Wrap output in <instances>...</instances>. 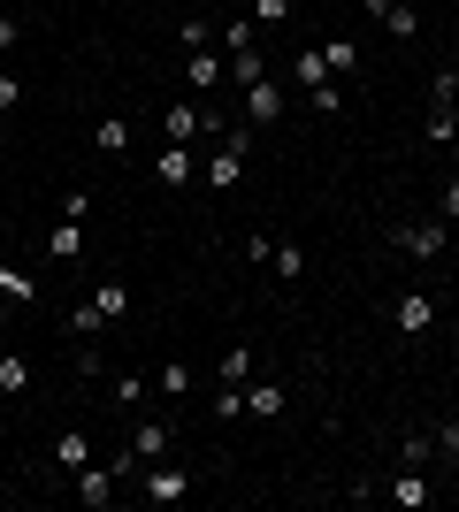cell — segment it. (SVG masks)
Masks as SVG:
<instances>
[{"mask_svg":"<svg viewBox=\"0 0 459 512\" xmlns=\"http://www.w3.org/2000/svg\"><path fill=\"white\" fill-rule=\"evenodd\" d=\"M245 153H253V130H245V123H222V138L207 146V161H199V184H238V176H245Z\"/></svg>","mask_w":459,"mask_h":512,"instance_id":"1","label":"cell"},{"mask_svg":"<svg viewBox=\"0 0 459 512\" xmlns=\"http://www.w3.org/2000/svg\"><path fill=\"white\" fill-rule=\"evenodd\" d=\"M138 490H146V505H184V497H192V474L176 467V459H153V467L138 474Z\"/></svg>","mask_w":459,"mask_h":512,"instance_id":"2","label":"cell"},{"mask_svg":"<svg viewBox=\"0 0 459 512\" xmlns=\"http://www.w3.org/2000/svg\"><path fill=\"white\" fill-rule=\"evenodd\" d=\"M391 329L398 337H429V329H437V299H429V291H406V299L391 306Z\"/></svg>","mask_w":459,"mask_h":512,"instance_id":"3","label":"cell"},{"mask_svg":"<svg viewBox=\"0 0 459 512\" xmlns=\"http://www.w3.org/2000/svg\"><path fill=\"white\" fill-rule=\"evenodd\" d=\"M444 245H452L444 222H406V230H398V253L406 260H444Z\"/></svg>","mask_w":459,"mask_h":512,"instance_id":"4","label":"cell"},{"mask_svg":"<svg viewBox=\"0 0 459 512\" xmlns=\"http://www.w3.org/2000/svg\"><path fill=\"white\" fill-rule=\"evenodd\" d=\"M161 130H169V146H192V138H207V130H222V123H215V115H199L192 100H169V123H161Z\"/></svg>","mask_w":459,"mask_h":512,"instance_id":"5","label":"cell"},{"mask_svg":"<svg viewBox=\"0 0 459 512\" xmlns=\"http://www.w3.org/2000/svg\"><path fill=\"white\" fill-rule=\"evenodd\" d=\"M383 497H391L398 512H421V505H429L437 490H429V474H421V467H398L391 482H383Z\"/></svg>","mask_w":459,"mask_h":512,"instance_id":"6","label":"cell"},{"mask_svg":"<svg viewBox=\"0 0 459 512\" xmlns=\"http://www.w3.org/2000/svg\"><path fill=\"white\" fill-rule=\"evenodd\" d=\"M284 100H291V92L276 85V77H261V85H245V123H276V115H284Z\"/></svg>","mask_w":459,"mask_h":512,"instance_id":"7","label":"cell"},{"mask_svg":"<svg viewBox=\"0 0 459 512\" xmlns=\"http://www.w3.org/2000/svg\"><path fill=\"white\" fill-rule=\"evenodd\" d=\"M184 85L192 92H222V54L215 46H192V54H184Z\"/></svg>","mask_w":459,"mask_h":512,"instance_id":"8","label":"cell"},{"mask_svg":"<svg viewBox=\"0 0 459 512\" xmlns=\"http://www.w3.org/2000/svg\"><path fill=\"white\" fill-rule=\"evenodd\" d=\"M169 436H176V428H161V421H138V428H131V459H138V474H146L153 459H169Z\"/></svg>","mask_w":459,"mask_h":512,"instance_id":"9","label":"cell"},{"mask_svg":"<svg viewBox=\"0 0 459 512\" xmlns=\"http://www.w3.org/2000/svg\"><path fill=\"white\" fill-rule=\"evenodd\" d=\"M153 176H161V184H199V153H192V146H161Z\"/></svg>","mask_w":459,"mask_h":512,"instance_id":"10","label":"cell"},{"mask_svg":"<svg viewBox=\"0 0 459 512\" xmlns=\"http://www.w3.org/2000/svg\"><path fill=\"white\" fill-rule=\"evenodd\" d=\"M54 459H62V474H85L92 467V436L85 428H62V436H54Z\"/></svg>","mask_w":459,"mask_h":512,"instance_id":"11","label":"cell"},{"mask_svg":"<svg viewBox=\"0 0 459 512\" xmlns=\"http://www.w3.org/2000/svg\"><path fill=\"white\" fill-rule=\"evenodd\" d=\"M291 85H299V92L329 85V54H322V46H306V54H291Z\"/></svg>","mask_w":459,"mask_h":512,"instance_id":"12","label":"cell"},{"mask_svg":"<svg viewBox=\"0 0 459 512\" xmlns=\"http://www.w3.org/2000/svg\"><path fill=\"white\" fill-rule=\"evenodd\" d=\"M245 413H253V421H276V413H284V383H245Z\"/></svg>","mask_w":459,"mask_h":512,"instance_id":"13","label":"cell"},{"mask_svg":"<svg viewBox=\"0 0 459 512\" xmlns=\"http://www.w3.org/2000/svg\"><path fill=\"white\" fill-rule=\"evenodd\" d=\"M115 497V467H85L77 474V505H108Z\"/></svg>","mask_w":459,"mask_h":512,"instance_id":"14","label":"cell"},{"mask_svg":"<svg viewBox=\"0 0 459 512\" xmlns=\"http://www.w3.org/2000/svg\"><path fill=\"white\" fill-rule=\"evenodd\" d=\"M253 344H230V352H222V367H215V383H253Z\"/></svg>","mask_w":459,"mask_h":512,"instance_id":"15","label":"cell"},{"mask_svg":"<svg viewBox=\"0 0 459 512\" xmlns=\"http://www.w3.org/2000/svg\"><path fill=\"white\" fill-rule=\"evenodd\" d=\"M46 253H54V260H77V253H85V222H77V214H62V230L46 237Z\"/></svg>","mask_w":459,"mask_h":512,"instance_id":"16","label":"cell"},{"mask_svg":"<svg viewBox=\"0 0 459 512\" xmlns=\"http://www.w3.org/2000/svg\"><path fill=\"white\" fill-rule=\"evenodd\" d=\"M23 390H31V360L0 352V398H23Z\"/></svg>","mask_w":459,"mask_h":512,"instance_id":"17","label":"cell"},{"mask_svg":"<svg viewBox=\"0 0 459 512\" xmlns=\"http://www.w3.org/2000/svg\"><path fill=\"white\" fill-rule=\"evenodd\" d=\"M153 398H192V367H161V375H153Z\"/></svg>","mask_w":459,"mask_h":512,"instance_id":"18","label":"cell"},{"mask_svg":"<svg viewBox=\"0 0 459 512\" xmlns=\"http://www.w3.org/2000/svg\"><path fill=\"white\" fill-rule=\"evenodd\" d=\"M215 421H245V383H215Z\"/></svg>","mask_w":459,"mask_h":512,"instance_id":"19","label":"cell"},{"mask_svg":"<svg viewBox=\"0 0 459 512\" xmlns=\"http://www.w3.org/2000/svg\"><path fill=\"white\" fill-rule=\"evenodd\" d=\"M238 54H261V23L253 16H230V62H238Z\"/></svg>","mask_w":459,"mask_h":512,"instance_id":"20","label":"cell"},{"mask_svg":"<svg viewBox=\"0 0 459 512\" xmlns=\"http://www.w3.org/2000/svg\"><path fill=\"white\" fill-rule=\"evenodd\" d=\"M100 329H108V314H100V299L69 306V337H100Z\"/></svg>","mask_w":459,"mask_h":512,"instance_id":"21","label":"cell"},{"mask_svg":"<svg viewBox=\"0 0 459 512\" xmlns=\"http://www.w3.org/2000/svg\"><path fill=\"white\" fill-rule=\"evenodd\" d=\"M322 54H329V77H360V46L352 39H329Z\"/></svg>","mask_w":459,"mask_h":512,"instance_id":"22","label":"cell"},{"mask_svg":"<svg viewBox=\"0 0 459 512\" xmlns=\"http://www.w3.org/2000/svg\"><path fill=\"white\" fill-rule=\"evenodd\" d=\"M92 299H100V314H108V329H115V321H123V314H131V291H123V283H100V291H92Z\"/></svg>","mask_w":459,"mask_h":512,"instance_id":"23","label":"cell"},{"mask_svg":"<svg viewBox=\"0 0 459 512\" xmlns=\"http://www.w3.org/2000/svg\"><path fill=\"white\" fill-rule=\"evenodd\" d=\"M421 130H429V146H452V138H459V107H429V123H421Z\"/></svg>","mask_w":459,"mask_h":512,"instance_id":"24","label":"cell"},{"mask_svg":"<svg viewBox=\"0 0 459 512\" xmlns=\"http://www.w3.org/2000/svg\"><path fill=\"white\" fill-rule=\"evenodd\" d=\"M268 268H276L284 283H299V276H306V245H276V253H268Z\"/></svg>","mask_w":459,"mask_h":512,"instance_id":"25","label":"cell"},{"mask_svg":"<svg viewBox=\"0 0 459 512\" xmlns=\"http://www.w3.org/2000/svg\"><path fill=\"white\" fill-rule=\"evenodd\" d=\"M429 459H437V428H429V436H406V444H398V467H429Z\"/></svg>","mask_w":459,"mask_h":512,"instance_id":"26","label":"cell"},{"mask_svg":"<svg viewBox=\"0 0 459 512\" xmlns=\"http://www.w3.org/2000/svg\"><path fill=\"white\" fill-rule=\"evenodd\" d=\"M146 398H153V383H146V375H115V406H146Z\"/></svg>","mask_w":459,"mask_h":512,"instance_id":"27","label":"cell"},{"mask_svg":"<svg viewBox=\"0 0 459 512\" xmlns=\"http://www.w3.org/2000/svg\"><path fill=\"white\" fill-rule=\"evenodd\" d=\"M383 23H391V39H414V31H421V8H414V0H391V16H383Z\"/></svg>","mask_w":459,"mask_h":512,"instance_id":"28","label":"cell"},{"mask_svg":"<svg viewBox=\"0 0 459 512\" xmlns=\"http://www.w3.org/2000/svg\"><path fill=\"white\" fill-rule=\"evenodd\" d=\"M92 146H100V153H131V123H115V115H108V123L92 130Z\"/></svg>","mask_w":459,"mask_h":512,"instance_id":"29","label":"cell"},{"mask_svg":"<svg viewBox=\"0 0 459 512\" xmlns=\"http://www.w3.org/2000/svg\"><path fill=\"white\" fill-rule=\"evenodd\" d=\"M306 100H314V115H337V107H345V85L329 77V85H314V92H306Z\"/></svg>","mask_w":459,"mask_h":512,"instance_id":"30","label":"cell"},{"mask_svg":"<svg viewBox=\"0 0 459 512\" xmlns=\"http://www.w3.org/2000/svg\"><path fill=\"white\" fill-rule=\"evenodd\" d=\"M245 16H253V23H261V31H268V23H291V0H253Z\"/></svg>","mask_w":459,"mask_h":512,"instance_id":"31","label":"cell"},{"mask_svg":"<svg viewBox=\"0 0 459 512\" xmlns=\"http://www.w3.org/2000/svg\"><path fill=\"white\" fill-rule=\"evenodd\" d=\"M16 107H23V77H16V69H0V115H16Z\"/></svg>","mask_w":459,"mask_h":512,"instance_id":"32","label":"cell"},{"mask_svg":"<svg viewBox=\"0 0 459 512\" xmlns=\"http://www.w3.org/2000/svg\"><path fill=\"white\" fill-rule=\"evenodd\" d=\"M459 100V69H437V92H429V107H452Z\"/></svg>","mask_w":459,"mask_h":512,"instance_id":"33","label":"cell"},{"mask_svg":"<svg viewBox=\"0 0 459 512\" xmlns=\"http://www.w3.org/2000/svg\"><path fill=\"white\" fill-rule=\"evenodd\" d=\"M437 222H459V176H444V192H437Z\"/></svg>","mask_w":459,"mask_h":512,"instance_id":"34","label":"cell"},{"mask_svg":"<svg viewBox=\"0 0 459 512\" xmlns=\"http://www.w3.org/2000/svg\"><path fill=\"white\" fill-rule=\"evenodd\" d=\"M437 459H459V421H444V428H437Z\"/></svg>","mask_w":459,"mask_h":512,"instance_id":"35","label":"cell"},{"mask_svg":"<svg viewBox=\"0 0 459 512\" xmlns=\"http://www.w3.org/2000/svg\"><path fill=\"white\" fill-rule=\"evenodd\" d=\"M16 46H23V23H16V16H0V54H16Z\"/></svg>","mask_w":459,"mask_h":512,"instance_id":"36","label":"cell"},{"mask_svg":"<svg viewBox=\"0 0 459 512\" xmlns=\"http://www.w3.org/2000/svg\"><path fill=\"white\" fill-rule=\"evenodd\" d=\"M207 8H222V0H207Z\"/></svg>","mask_w":459,"mask_h":512,"instance_id":"37","label":"cell"},{"mask_svg":"<svg viewBox=\"0 0 459 512\" xmlns=\"http://www.w3.org/2000/svg\"><path fill=\"white\" fill-rule=\"evenodd\" d=\"M345 8H360V0H345Z\"/></svg>","mask_w":459,"mask_h":512,"instance_id":"38","label":"cell"}]
</instances>
